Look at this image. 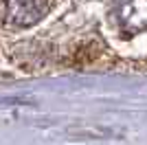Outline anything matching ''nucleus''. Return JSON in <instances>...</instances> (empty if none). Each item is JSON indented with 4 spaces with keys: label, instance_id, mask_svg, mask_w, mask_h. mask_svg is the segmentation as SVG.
<instances>
[{
    "label": "nucleus",
    "instance_id": "f257e3e1",
    "mask_svg": "<svg viewBox=\"0 0 147 145\" xmlns=\"http://www.w3.org/2000/svg\"><path fill=\"white\" fill-rule=\"evenodd\" d=\"M51 2H5L0 5L2 18L13 26H31L51 11Z\"/></svg>",
    "mask_w": 147,
    "mask_h": 145
}]
</instances>
